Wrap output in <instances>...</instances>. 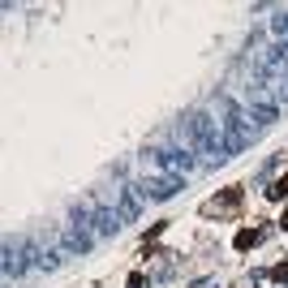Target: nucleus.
<instances>
[{"instance_id":"obj_1","label":"nucleus","mask_w":288,"mask_h":288,"mask_svg":"<svg viewBox=\"0 0 288 288\" xmlns=\"http://www.w3.org/2000/svg\"><path fill=\"white\" fill-rule=\"evenodd\" d=\"M271 198H288V176H280V181H275V190H271Z\"/></svg>"},{"instance_id":"obj_2","label":"nucleus","mask_w":288,"mask_h":288,"mask_svg":"<svg viewBox=\"0 0 288 288\" xmlns=\"http://www.w3.org/2000/svg\"><path fill=\"white\" fill-rule=\"evenodd\" d=\"M254 241H258L254 232H241V237H237V250H250V245H254Z\"/></svg>"}]
</instances>
